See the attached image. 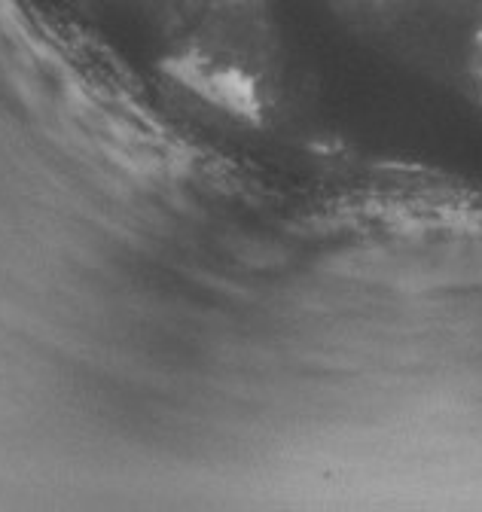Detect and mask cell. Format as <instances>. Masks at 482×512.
I'll list each match as a JSON object with an SVG mask.
<instances>
[{
	"mask_svg": "<svg viewBox=\"0 0 482 512\" xmlns=\"http://www.w3.org/2000/svg\"><path fill=\"white\" fill-rule=\"evenodd\" d=\"M464 55H467V43H464ZM464 92H467V80H464ZM467 110H470V104H467ZM470 125H473V119H470ZM473 141H476V135H473ZM476 156H479V150H476Z\"/></svg>",
	"mask_w": 482,
	"mask_h": 512,
	"instance_id": "cell-1",
	"label": "cell"
}]
</instances>
